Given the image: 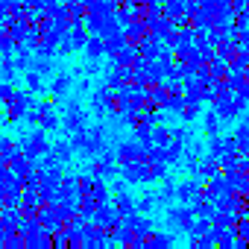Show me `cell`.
<instances>
[{"label": "cell", "instance_id": "1", "mask_svg": "<svg viewBox=\"0 0 249 249\" xmlns=\"http://www.w3.org/2000/svg\"><path fill=\"white\" fill-rule=\"evenodd\" d=\"M18 147L24 150V156H27L30 161H38L44 153H50V147H53V144L44 138V129L38 126V129H33L30 135H24V138L18 141Z\"/></svg>", "mask_w": 249, "mask_h": 249}, {"label": "cell", "instance_id": "2", "mask_svg": "<svg viewBox=\"0 0 249 249\" xmlns=\"http://www.w3.org/2000/svg\"><path fill=\"white\" fill-rule=\"evenodd\" d=\"M65 114H62V129L65 132H79V129H88V111L79 106V97L76 100H71L68 103V108H62Z\"/></svg>", "mask_w": 249, "mask_h": 249}, {"label": "cell", "instance_id": "3", "mask_svg": "<svg viewBox=\"0 0 249 249\" xmlns=\"http://www.w3.org/2000/svg\"><path fill=\"white\" fill-rule=\"evenodd\" d=\"M164 220H167V226H170L173 231H191V226H194L196 214H194V208H191V205L179 202V205H170V208H167Z\"/></svg>", "mask_w": 249, "mask_h": 249}, {"label": "cell", "instance_id": "4", "mask_svg": "<svg viewBox=\"0 0 249 249\" xmlns=\"http://www.w3.org/2000/svg\"><path fill=\"white\" fill-rule=\"evenodd\" d=\"M33 106H36V94H33V91H27V88H24V91H15L12 100L6 103V108H9V111H6V120H9V123L24 120V114H27Z\"/></svg>", "mask_w": 249, "mask_h": 249}, {"label": "cell", "instance_id": "5", "mask_svg": "<svg viewBox=\"0 0 249 249\" xmlns=\"http://www.w3.org/2000/svg\"><path fill=\"white\" fill-rule=\"evenodd\" d=\"M114 153H117L120 161H147V156H150V144H141L138 138H132V141L117 144Z\"/></svg>", "mask_w": 249, "mask_h": 249}, {"label": "cell", "instance_id": "6", "mask_svg": "<svg viewBox=\"0 0 249 249\" xmlns=\"http://www.w3.org/2000/svg\"><path fill=\"white\" fill-rule=\"evenodd\" d=\"M211 108L223 117V123H231V120L240 117V108H237V103H234V91H223V94L211 103Z\"/></svg>", "mask_w": 249, "mask_h": 249}, {"label": "cell", "instance_id": "7", "mask_svg": "<svg viewBox=\"0 0 249 249\" xmlns=\"http://www.w3.org/2000/svg\"><path fill=\"white\" fill-rule=\"evenodd\" d=\"M147 170L150 161H120V176L129 185H147Z\"/></svg>", "mask_w": 249, "mask_h": 249}, {"label": "cell", "instance_id": "8", "mask_svg": "<svg viewBox=\"0 0 249 249\" xmlns=\"http://www.w3.org/2000/svg\"><path fill=\"white\" fill-rule=\"evenodd\" d=\"M205 191V182L199 179V176H194V179H185V182H179L176 185V202H185V205H191L199 194Z\"/></svg>", "mask_w": 249, "mask_h": 249}, {"label": "cell", "instance_id": "9", "mask_svg": "<svg viewBox=\"0 0 249 249\" xmlns=\"http://www.w3.org/2000/svg\"><path fill=\"white\" fill-rule=\"evenodd\" d=\"M73 85H76L73 73H56V76H53V82L47 85V91H50L56 100H65V97H71V94H73Z\"/></svg>", "mask_w": 249, "mask_h": 249}, {"label": "cell", "instance_id": "10", "mask_svg": "<svg viewBox=\"0 0 249 249\" xmlns=\"http://www.w3.org/2000/svg\"><path fill=\"white\" fill-rule=\"evenodd\" d=\"M123 223H126L132 231H135V237H150L153 231H156V223L150 220V214H132V217H123Z\"/></svg>", "mask_w": 249, "mask_h": 249}, {"label": "cell", "instance_id": "11", "mask_svg": "<svg viewBox=\"0 0 249 249\" xmlns=\"http://www.w3.org/2000/svg\"><path fill=\"white\" fill-rule=\"evenodd\" d=\"M138 44L132 47V44H126V47H123V50H117V53H111V65L114 68H132L135 62H138Z\"/></svg>", "mask_w": 249, "mask_h": 249}, {"label": "cell", "instance_id": "12", "mask_svg": "<svg viewBox=\"0 0 249 249\" xmlns=\"http://www.w3.org/2000/svg\"><path fill=\"white\" fill-rule=\"evenodd\" d=\"M82 53H85V62H88V59L103 62V59H106V41H103V36H88Z\"/></svg>", "mask_w": 249, "mask_h": 249}, {"label": "cell", "instance_id": "13", "mask_svg": "<svg viewBox=\"0 0 249 249\" xmlns=\"http://www.w3.org/2000/svg\"><path fill=\"white\" fill-rule=\"evenodd\" d=\"M217 173H223V167H220V159H214V156H202V161H199V170H196V176L202 179V182H208L211 176H217Z\"/></svg>", "mask_w": 249, "mask_h": 249}, {"label": "cell", "instance_id": "14", "mask_svg": "<svg viewBox=\"0 0 249 249\" xmlns=\"http://www.w3.org/2000/svg\"><path fill=\"white\" fill-rule=\"evenodd\" d=\"M231 188H229V179H226V173H217V176H211L208 182H205V194L211 196V199H217V196H223V194H229Z\"/></svg>", "mask_w": 249, "mask_h": 249}, {"label": "cell", "instance_id": "15", "mask_svg": "<svg viewBox=\"0 0 249 249\" xmlns=\"http://www.w3.org/2000/svg\"><path fill=\"white\" fill-rule=\"evenodd\" d=\"M114 208H117V214L120 217H132L138 208H135V196L132 194H126V191H120V194H114Z\"/></svg>", "mask_w": 249, "mask_h": 249}, {"label": "cell", "instance_id": "16", "mask_svg": "<svg viewBox=\"0 0 249 249\" xmlns=\"http://www.w3.org/2000/svg\"><path fill=\"white\" fill-rule=\"evenodd\" d=\"M220 126H223V117L214 108H205L202 111V132H205V138L208 135H220Z\"/></svg>", "mask_w": 249, "mask_h": 249}, {"label": "cell", "instance_id": "17", "mask_svg": "<svg viewBox=\"0 0 249 249\" xmlns=\"http://www.w3.org/2000/svg\"><path fill=\"white\" fill-rule=\"evenodd\" d=\"M123 33H126L129 44H132V41L138 44L141 38H147V36H150V27H147V21H144V18H135L132 24H126V30H123Z\"/></svg>", "mask_w": 249, "mask_h": 249}, {"label": "cell", "instance_id": "18", "mask_svg": "<svg viewBox=\"0 0 249 249\" xmlns=\"http://www.w3.org/2000/svg\"><path fill=\"white\" fill-rule=\"evenodd\" d=\"M88 36H91V33H88L82 24H73V27L65 33V38L71 41V47H73V50H82V47H85V41H88Z\"/></svg>", "mask_w": 249, "mask_h": 249}, {"label": "cell", "instance_id": "19", "mask_svg": "<svg viewBox=\"0 0 249 249\" xmlns=\"http://www.w3.org/2000/svg\"><path fill=\"white\" fill-rule=\"evenodd\" d=\"M24 85H27V91H33V94H44L47 91V85H44V76L38 73V71H24Z\"/></svg>", "mask_w": 249, "mask_h": 249}, {"label": "cell", "instance_id": "20", "mask_svg": "<svg viewBox=\"0 0 249 249\" xmlns=\"http://www.w3.org/2000/svg\"><path fill=\"white\" fill-rule=\"evenodd\" d=\"M156 199H159V205H170V202L176 199V182H173L170 176L161 179V191L156 194Z\"/></svg>", "mask_w": 249, "mask_h": 249}, {"label": "cell", "instance_id": "21", "mask_svg": "<svg viewBox=\"0 0 249 249\" xmlns=\"http://www.w3.org/2000/svg\"><path fill=\"white\" fill-rule=\"evenodd\" d=\"M103 41H106V56H111V53H117V50H123V47L129 44L126 33H111V36H103Z\"/></svg>", "mask_w": 249, "mask_h": 249}, {"label": "cell", "instance_id": "22", "mask_svg": "<svg viewBox=\"0 0 249 249\" xmlns=\"http://www.w3.org/2000/svg\"><path fill=\"white\" fill-rule=\"evenodd\" d=\"M185 144H188V141H179V138H173V141L164 147V153H167V164H182V156H185Z\"/></svg>", "mask_w": 249, "mask_h": 249}, {"label": "cell", "instance_id": "23", "mask_svg": "<svg viewBox=\"0 0 249 249\" xmlns=\"http://www.w3.org/2000/svg\"><path fill=\"white\" fill-rule=\"evenodd\" d=\"M237 217H240V214H234V211L217 208V211H214V217H211V223H214V226H220V229H231V226H237Z\"/></svg>", "mask_w": 249, "mask_h": 249}, {"label": "cell", "instance_id": "24", "mask_svg": "<svg viewBox=\"0 0 249 249\" xmlns=\"http://www.w3.org/2000/svg\"><path fill=\"white\" fill-rule=\"evenodd\" d=\"M173 240H176L173 234H167V231H159V229H156V231L147 237V246H150V249H170V246H173Z\"/></svg>", "mask_w": 249, "mask_h": 249}, {"label": "cell", "instance_id": "25", "mask_svg": "<svg viewBox=\"0 0 249 249\" xmlns=\"http://www.w3.org/2000/svg\"><path fill=\"white\" fill-rule=\"evenodd\" d=\"M185 91H170V97H167V103H164V111L167 114H182V108H185Z\"/></svg>", "mask_w": 249, "mask_h": 249}, {"label": "cell", "instance_id": "26", "mask_svg": "<svg viewBox=\"0 0 249 249\" xmlns=\"http://www.w3.org/2000/svg\"><path fill=\"white\" fill-rule=\"evenodd\" d=\"M50 153H53L62 164H68V161L73 159V153H76V150H73V144H71V141H56V144L50 147Z\"/></svg>", "mask_w": 249, "mask_h": 249}, {"label": "cell", "instance_id": "27", "mask_svg": "<svg viewBox=\"0 0 249 249\" xmlns=\"http://www.w3.org/2000/svg\"><path fill=\"white\" fill-rule=\"evenodd\" d=\"M53 68H56V62H53V56H38V53L33 56V71H38V73H41L44 79H47V76L53 73Z\"/></svg>", "mask_w": 249, "mask_h": 249}, {"label": "cell", "instance_id": "28", "mask_svg": "<svg viewBox=\"0 0 249 249\" xmlns=\"http://www.w3.org/2000/svg\"><path fill=\"white\" fill-rule=\"evenodd\" d=\"M38 126H41L44 132H56V129H62V117L56 114V108H50V111L41 114V123H38Z\"/></svg>", "mask_w": 249, "mask_h": 249}, {"label": "cell", "instance_id": "29", "mask_svg": "<svg viewBox=\"0 0 249 249\" xmlns=\"http://www.w3.org/2000/svg\"><path fill=\"white\" fill-rule=\"evenodd\" d=\"M164 15H167V18H173V21L185 18V15H188L185 0H164Z\"/></svg>", "mask_w": 249, "mask_h": 249}, {"label": "cell", "instance_id": "30", "mask_svg": "<svg viewBox=\"0 0 249 249\" xmlns=\"http://www.w3.org/2000/svg\"><path fill=\"white\" fill-rule=\"evenodd\" d=\"M185 100H188V97H185ZM199 114H202V100H188V103H185V108H182V114H179V117H182V120H185V123H191V120H196V117H199Z\"/></svg>", "mask_w": 249, "mask_h": 249}, {"label": "cell", "instance_id": "31", "mask_svg": "<svg viewBox=\"0 0 249 249\" xmlns=\"http://www.w3.org/2000/svg\"><path fill=\"white\" fill-rule=\"evenodd\" d=\"M205 153L220 159L226 153V135H208V144H205Z\"/></svg>", "mask_w": 249, "mask_h": 249}, {"label": "cell", "instance_id": "32", "mask_svg": "<svg viewBox=\"0 0 249 249\" xmlns=\"http://www.w3.org/2000/svg\"><path fill=\"white\" fill-rule=\"evenodd\" d=\"M173 141V129H167L164 123H156L153 126V144H159V147H167Z\"/></svg>", "mask_w": 249, "mask_h": 249}, {"label": "cell", "instance_id": "33", "mask_svg": "<svg viewBox=\"0 0 249 249\" xmlns=\"http://www.w3.org/2000/svg\"><path fill=\"white\" fill-rule=\"evenodd\" d=\"M208 71H211L214 79H226V73H229V62L220 59V56H214V59L208 62Z\"/></svg>", "mask_w": 249, "mask_h": 249}, {"label": "cell", "instance_id": "34", "mask_svg": "<svg viewBox=\"0 0 249 249\" xmlns=\"http://www.w3.org/2000/svg\"><path fill=\"white\" fill-rule=\"evenodd\" d=\"M156 205H159L156 194H144V196H138V199H135V208H138V214H150Z\"/></svg>", "mask_w": 249, "mask_h": 249}, {"label": "cell", "instance_id": "35", "mask_svg": "<svg viewBox=\"0 0 249 249\" xmlns=\"http://www.w3.org/2000/svg\"><path fill=\"white\" fill-rule=\"evenodd\" d=\"M15 91H18V85H15L12 79H0V106H6Z\"/></svg>", "mask_w": 249, "mask_h": 249}, {"label": "cell", "instance_id": "36", "mask_svg": "<svg viewBox=\"0 0 249 249\" xmlns=\"http://www.w3.org/2000/svg\"><path fill=\"white\" fill-rule=\"evenodd\" d=\"M211 226H214V223H211L208 217H196L188 234H191V237H196V234H208V231H211Z\"/></svg>", "mask_w": 249, "mask_h": 249}, {"label": "cell", "instance_id": "37", "mask_svg": "<svg viewBox=\"0 0 249 249\" xmlns=\"http://www.w3.org/2000/svg\"><path fill=\"white\" fill-rule=\"evenodd\" d=\"M234 229H237V237H243V240L249 243V217H243V214H240V217H237V226H234Z\"/></svg>", "mask_w": 249, "mask_h": 249}, {"label": "cell", "instance_id": "38", "mask_svg": "<svg viewBox=\"0 0 249 249\" xmlns=\"http://www.w3.org/2000/svg\"><path fill=\"white\" fill-rule=\"evenodd\" d=\"M12 150H15V141H12V138H3V135H0V156L6 159Z\"/></svg>", "mask_w": 249, "mask_h": 249}, {"label": "cell", "instance_id": "39", "mask_svg": "<svg viewBox=\"0 0 249 249\" xmlns=\"http://www.w3.org/2000/svg\"><path fill=\"white\" fill-rule=\"evenodd\" d=\"M24 243H27V240H24L21 234H18V237H15V234H6V246H9V249H21Z\"/></svg>", "mask_w": 249, "mask_h": 249}, {"label": "cell", "instance_id": "40", "mask_svg": "<svg viewBox=\"0 0 249 249\" xmlns=\"http://www.w3.org/2000/svg\"><path fill=\"white\" fill-rule=\"evenodd\" d=\"M237 44H240V50H249V27L237 33Z\"/></svg>", "mask_w": 249, "mask_h": 249}, {"label": "cell", "instance_id": "41", "mask_svg": "<svg viewBox=\"0 0 249 249\" xmlns=\"http://www.w3.org/2000/svg\"><path fill=\"white\" fill-rule=\"evenodd\" d=\"M126 185H129L126 179H123V182H111V191H114V194H120V191H126Z\"/></svg>", "mask_w": 249, "mask_h": 249}, {"label": "cell", "instance_id": "42", "mask_svg": "<svg viewBox=\"0 0 249 249\" xmlns=\"http://www.w3.org/2000/svg\"><path fill=\"white\" fill-rule=\"evenodd\" d=\"M3 33H6V30H3V27H0V36H3Z\"/></svg>", "mask_w": 249, "mask_h": 249}, {"label": "cell", "instance_id": "43", "mask_svg": "<svg viewBox=\"0 0 249 249\" xmlns=\"http://www.w3.org/2000/svg\"><path fill=\"white\" fill-rule=\"evenodd\" d=\"M246 120H249V114H246Z\"/></svg>", "mask_w": 249, "mask_h": 249}]
</instances>
